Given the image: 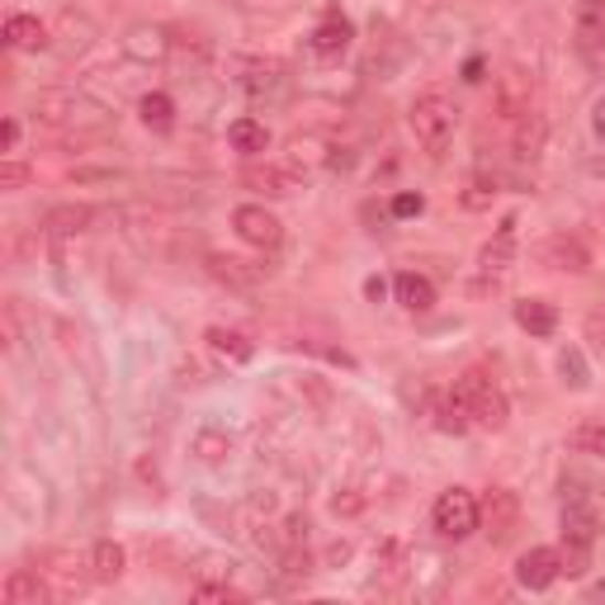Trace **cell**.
<instances>
[{
    "label": "cell",
    "mask_w": 605,
    "mask_h": 605,
    "mask_svg": "<svg viewBox=\"0 0 605 605\" xmlns=\"http://www.w3.org/2000/svg\"><path fill=\"white\" fill-rule=\"evenodd\" d=\"M33 124L62 132L66 142H99L114 132V114L81 91H43L33 99Z\"/></svg>",
    "instance_id": "6da1fadb"
},
{
    "label": "cell",
    "mask_w": 605,
    "mask_h": 605,
    "mask_svg": "<svg viewBox=\"0 0 605 605\" xmlns=\"http://www.w3.org/2000/svg\"><path fill=\"white\" fill-rule=\"evenodd\" d=\"M449 393L459 397V407L468 412V422L482 426V431H501V426L511 422V402H507V393H501L497 383L482 374V369H464V374L454 379Z\"/></svg>",
    "instance_id": "7a4b0ae2"
},
{
    "label": "cell",
    "mask_w": 605,
    "mask_h": 605,
    "mask_svg": "<svg viewBox=\"0 0 605 605\" xmlns=\"http://www.w3.org/2000/svg\"><path fill=\"white\" fill-rule=\"evenodd\" d=\"M407 124H412L416 142H422L431 157H445V147L454 142V128H459V114H454V105L445 95H422L407 109Z\"/></svg>",
    "instance_id": "3957f363"
},
{
    "label": "cell",
    "mask_w": 605,
    "mask_h": 605,
    "mask_svg": "<svg viewBox=\"0 0 605 605\" xmlns=\"http://www.w3.org/2000/svg\"><path fill=\"white\" fill-rule=\"evenodd\" d=\"M431 526L441 540H468L478 526H482V516H478V497L468 492V487H449V492L435 497V507H431Z\"/></svg>",
    "instance_id": "277c9868"
},
{
    "label": "cell",
    "mask_w": 605,
    "mask_h": 605,
    "mask_svg": "<svg viewBox=\"0 0 605 605\" xmlns=\"http://www.w3.org/2000/svg\"><path fill=\"white\" fill-rule=\"evenodd\" d=\"M232 232L256 251H275L284 242V223L265 204H237L232 209Z\"/></svg>",
    "instance_id": "5b68a950"
},
{
    "label": "cell",
    "mask_w": 605,
    "mask_h": 605,
    "mask_svg": "<svg viewBox=\"0 0 605 605\" xmlns=\"http://www.w3.org/2000/svg\"><path fill=\"white\" fill-rule=\"evenodd\" d=\"M492 105L501 119H526V114L534 109V76L526 72V66H507V72L497 76V86H492Z\"/></svg>",
    "instance_id": "8992f818"
},
{
    "label": "cell",
    "mask_w": 605,
    "mask_h": 605,
    "mask_svg": "<svg viewBox=\"0 0 605 605\" xmlns=\"http://www.w3.org/2000/svg\"><path fill=\"white\" fill-rule=\"evenodd\" d=\"M478 516H482V526L492 540H511V530L520 526V497L511 492V487H487V497L478 501Z\"/></svg>",
    "instance_id": "52a82bcc"
},
{
    "label": "cell",
    "mask_w": 605,
    "mask_h": 605,
    "mask_svg": "<svg viewBox=\"0 0 605 605\" xmlns=\"http://www.w3.org/2000/svg\"><path fill=\"white\" fill-rule=\"evenodd\" d=\"M563 577V559H559V549H530V553H520V563H516V582L526 586V592H549L553 582Z\"/></svg>",
    "instance_id": "ba28073f"
},
{
    "label": "cell",
    "mask_w": 605,
    "mask_h": 605,
    "mask_svg": "<svg viewBox=\"0 0 605 605\" xmlns=\"http://www.w3.org/2000/svg\"><path fill=\"white\" fill-rule=\"evenodd\" d=\"M516 217H501V227H497V237L482 246V256H478V265H482V279H501L511 270V261H516Z\"/></svg>",
    "instance_id": "9c48e42d"
},
{
    "label": "cell",
    "mask_w": 605,
    "mask_h": 605,
    "mask_svg": "<svg viewBox=\"0 0 605 605\" xmlns=\"http://www.w3.org/2000/svg\"><path fill=\"white\" fill-rule=\"evenodd\" d=\"M242 184H251V190H261V194H270V199H289L302 190V180L298 171H289V166H246L242 171Z\"/></svg>",
    "instance_id": "30bf717a"
},
{
    "label": "cell",
    "mask_w": 605,
    "mask_h": 605,
    "mask_svg": "<svg viewBox=\"0 0 605 605\" xmlns=\"http://www.w3.org/2000/svg\"><path fill=\"white\" fill-rule=\"evenodd\" d=\"M573 39L582 53H601L605 47V0H577L573 6Z\"/></svg>",
    "instance_id": "8fae6325"
},
{
    "label": "cell",
    "mask_w": 605,
    "mask_h": 605,
    "mask_svg": "<svg viewBox=\"0 0 605 605\" xmlns=\"http://www.w3.org/2000/svg\"><path fill=\"white\" fill-rule=\"evenodd\" d=\"M350 39H355V24H350L346 14H331V20H322V24L312 29L308 47H312V57H322V62H336V57H346Z\"/></svg>",
    "instance_id": "7c38bea8"
},
{
    "label": "cell",
    "mask_w": 605,
    "mask_h": 605,
    "mask_svg": "<svg viewBox=\"0 0 605 605\" xmlns=\"http://www.w3.org/2000/svg\"><path fill=\"white\" fill-rule=\"evenodd\" d=\"M57 592L47 586L43 573H33V567H14L6 577V605H47Z\"/></svg>",
    "instance_id": "4fadbf2b"
},
{
    "label": "cell",
    "mask_w": 605,
    "mask_h": 605,
    "mask_svg": "<svg viewBox=\"0 0 605 605\" xmlns=\"http://www.w3.org/2000/svg\"><path fill=\"white\" fill-rule=\"evenodd\" d=\"M6 47H14V53H43L47 24L39 20V14H10L6 20Z\"/></svg>",
    "instance_id": "5bb4252c"
},
{
    "label": "cell",
    "mask_w": 605,
    "mask_h": 605,
    "mask_svg": "<svg viewBox=\"0 0 605 605\" xmlns=\"http://www.w3.org/2000/svg\"><path fill=\"white\" fill-rule=\"evenodd\" d=\"M124 53L132 57V62H142V66H151V62H161L166 53H171V39H166V29H157V24H138L124 39Z\"/></svg>",
    "instance_id": "9a60e30c"
},
{
    "label": "cell",
    "mask_w": 605,
    "mask_h": 605,
    "mask_svg": "<svg viewBox=\"0 0 605 605\" xmlns=\"http://www.w3.org/2000/svg\"><path fill=\"white\" fill-rule=\"evenodd\" d=\"M91 217H95V209H86V204H57V209H47L43 232L53 242H66V237H81V232L91 227Z\"/></svg>",
    "instance_id": "2e32d148"
},
{
    "label": "cell",
    "mask_w": 605,
    "mask_h": 605,
    "mask_svg": "<svg viewBox=\"0 0 605 605\" xmlns=\"http://www.w3.org/2000/svg\"><path fill=\"white\" fill-rule=\"evenodd\" d=\"M544 261H549V270H563V275H586V270H592V256H586V246L577 237H549Z\"/></svg>",
    "instance_id": "e0dca14e"
},
{
    "label": "cell",
    "mask_w": 605,
    "mask_h": 605,
    "mask_svg": "<svg viewBox=\"0 0 605 605\" xmlns=\"http://www.w3.org/2000/svg\"><path fill=\"white\" fill-rule=\"evenodd\" d=\"M516 327L540 336V341H549V336L559 331V308L544 302V298H526V302H516Z\"/></svg>",
    "instance_id": "ac0fdd59"
},
{
    "label": "cell",
    "mask_w": 605,
    "mask_h": 605,
    "mask_svg": "<svg viewBox=\"0 0 605 605\" xmlns=\"http://www.w3.org/2000/svg\"><path fill=\"white\" fill-rule=\"evenodd\" d=\"M393 298L402 302L407 312H431L435 308V284L426 275H416V270H402L393 279Z\"/></svg>",
    "instance_id": "d6986e66"
},
{
    "label": "cell",
    "mask_w": 605,
    "mask_h": 605,
    "mask_svg": "<svg viewBox=\"0 0 605 605\" xmlns=\"http://www.w3.org/2000/svg\"><path fill=\"white\" fill-rule=\"evenodd\" d=\"M124 567H128V549H124V544L95 540V549H91V577H95V582H119Z\"/></svg>",
    "instance_id": "ffe728a7"
},
{
    "label": "cell",
    "mask_w": 605,
    "mask_h": 605,
    "mask_svg": "<svg viewBox=\"0 0 605 605\" xmlns=\"http://www.w3.org/2000/svg\"><path fill=\"white\" fill-rule=\"evenodd\" d=\"M596 530H601V520L596 511L586 507L582 497H573L563 507V540H577V544H596Z\"/></svg>",
    "instance_id": "44dd1931"
},
{
    "label": "cell",
    "mask_w": 605,
    "mask_h": 605,
    "mask_svg": "<svg viewBox=\"0 0 605 605\" xmlns=\"http://www.w3.org/2000/svg\"><path fill=\"white\" fill-rule=\"evenodd\" d=\"M242 72L246 76H237V86L251 95H279L284 91V66H275V62H242Z\"/></svg>",
    "instance_id": "7402d4cb"
},
{
    "label": "cell",
    "mask_w": 605,
    "mask_h": 605,
    "mask_svg": "<svg viewBox=\"0 0 605 605\" xmlns=\"http://www.w3.org/2000/svg\"><path fill=\"white\" fill-rule=\"evenodd\" d=\"M138 114H142V128H147V132H171V128H176V99L166 95V91L142 95Z\"/></svg>",
    "instance_id": "603a6c76"
},
{
    "label": "cell",
    "mask_w": 605,
    "mask_h": 605,
    "mask_svg": "<svg viewBox=\"0 0 605 605\" xmlns=\"http://www.w3.org/2000/svg\"><path fill=\"white\" fill-rule=\"evenodd\" d=\"M227 142L242 151V157H261L265 147H270V132H265L261 119H232L227 124Z\"/></svg>",
    "instance_id": "cb8c5ba5"
},
{
    "label": "cell",
    "mask_w": 605,
    "mask_h": 605,
    "mask_svg": "<svg viewBox=\"0 0 605 605\" xmlns=\"http://www.w3.org/2000/svg\"><path fill=\"white\" fill-rule=\"evenodd\" d=\"M190 449L199 454V464L217 468V464H227V454H232V435L217 431V426H204V431H194V445Z\"/></svg>",
    "instance_id": "d4e9b609"
},
{
    "label": "cell",
    "mask_w": 605,
    "mask_h": 605,
    "mask_svg": "<svg viewBox=\"0 0 605 605\" xmlns=\"http://www.w3.org/2000/svg\"><path fill=\"white\" fill-rule=\"evenodd\" d=\"M204 341L217 350V355H227L232 364H246L251 355H256V346H251L242 331H227V327H209V331H204Z\"/></svg>",
    "instance_id": "484cf974"
},
{
    "label": "cell",
    "mask_w": 605,
    "mask_h": 605,
    "mask_svg": "<svg viewBox=\"0 0 605 605\" xmlns=\"http://www.w3.org/2000/svg\"><path fill=\"white\" fill-rule=\"evenodd\" d=\"M540 147H544V119L530 109L526 119H516V157L534 161V157H540Z\"/></svg>",
    "instance_id": "4316f807"
},
{
    "label": "cell",
    "mask_w": 605,
    "mask_h": 605,
    "mask_svg": "<svg viewBox=\"0 0 605 605\" xmlns=\"http://www.w3.org/2000/svg\"><path fill=\"white\" fill-rule=\"evenodd\" d=\"M567 445L577 454H592V459H605V422H582L567 431Z\"/></svg>",
    "instance_id": "83f0119b"
},
{
    "label": "cell",
    "mask_w": 605,
    "mask_h": 605,
    "mask_svg": "<svg viewBox=\"0 0 605 605\" xmlns=\"http://www.w3.org/2000/svg\"><path fill=\"white\" fill-rule=\"evenodd\" d=\"M559 374H563V383L567 389H586V383H592V369H586V360H582V350L577 346H567L563 355H559Z\"/></svg>",
    "instance_id": "f1b7e54d"
},
{
    "label": "cell",
    "mask_w": 605,
    "mask_h": 605,
    "mask_svg": "<svg viewBox=\"0 0 605 605\" xmlns=\"http://www.w3.org/2000/svg\"><path fill=\"white\" fill-rule=\"evenodd\" d=\"M194 601H217V605H242L246 601V592H237V586H227V582H199L194 592H190Z\"/></svg>",
    "instance_id": "f546056e"
},
{
    "label": "cell",
    "mask_w": 605,
    "mask_h": 605,
    "mask_svg": "<svg viewBox=\"0 0 605 605\" xmlns=\"http://www.w3.org/2000/svg\"><path fill=\"white\" fill-rule=\"evenodd\" d=\"M559 559H563V577H582V573H586V563H592V544L563 540V549H559Z\"/></svg>",
    "instance_id": "4dcf8cb0"
},
{
    "label": "cell",
    "mask_w": 605,
    "mask_h": 605,
    "mask_svg": "<svg viewBox=\"0 0 605 605\" xmlns=\"http://www.w3.org/2000/svg\"><path fill=\"white\" fill-rule=\"evenodd\" d=\"M246 261H232V256H209V270L217 279H232V284H251V279H261V270H242Z\"/></svg>",
    "instance_id": "1f68e13d"
},
{
    "label": "cell",
    "mask_w": 605,
    "mask_h": 605,
    "mask_svg": "<svg viewBox=\"0 0 605 605\" xmlns=\"http://www.w3.org/2000/svg\"><path fill=\"white\" fill-rule=\"evenodd\" d=\"M33 180V171H29V166L24 161H0V190H24V184Z\"/></svg>",
    "instance_id": "d6a6232c"
},
{
    "label": "cell",
    "mask_w": 605,
    "mask_h": 605,
    "mask_svg": "<svg viewBox=\"0 0 605 605\" xmlns=\"http://www.w3.org/2000/svg\"><path fill=\"white\" fill-rule=\"evenodd\" d=\"M497 199V180L487 184V180H474L468 184V194H464V209H487Z\"/></svg>",
    "instance_id": "836d02e7"
},
{
    "label": "cell",
    "mask_w": 605,
    "mask_h": 605,
    "mask_svg": "<svg viewBox=\"0 0 605 605\" xmlns=\"http://www.w3.org/2000/svg\"><path fill=\"white\" fill-rule=\"evenodd\" d=\"M331 511H336V516H360V511H364V497L355 492V487H346L341 497H331Z\"/></svg>",
    "instance_id": "e575fe53"
},
{
    "label": "cell",
    "mask_w": 605,
    "mask_h": 605,
    "mask_svg": "<svg viewBox=\"0 0 605 605\" xmlns=\"http://www.w3.org/2000/svg\"><path fill=\"white\" fill-rule=\"evenodd\" d=\"M422 209H426L422 194H397V199H393V213H397V217H416Z\"/></svg>",
    "instance_id": "d590c367"
},
{
    "label": "cell",
    "mask_w": 605,
    "mask_h": 605,
    "mask_svg": "<svg viewBox=\"0 0 605 605\" xmlns=\"http://www.w3.org/2000/svg\"><path fill=\"white\" fill-rule=\"evenodd\" d=\"M0 147H6V151H14V147H20V124H14V119H6V124H0Z\"/></svg>",
    "instance_id": "8d00e7d4"
},
{
    "label": "cell",
    "mask_w": 605,
    "mask_h": 605,
    "mask_svg": "<svg viewBox=\"0 0 605 605\" xmlns=\"http://www.w3.org/2000/svg\"><path fill=\"white\" fill-rule=\"evenodd\" d=\"M586 336H592V341H596V350L605 355V322H601V317H592V322H586Z\"/></svg>",
    "instance_id": "74e56055"
},
{
    "label": "cell",
    "mask_w": 605,
    "mask_h": 605,
    "mask_svg": "<svg viewBox=\"0 0 605 605\" xmlns=\"http://www.w3.org/2000/svg\"><path fill=\"white\" fill-rule=\"evenodd\" d=\"M592 132L605 142V99H596V109H592Z\"/></svg>",
    "instance_id": "f35d334b"
},
{
    "label": "cell",
    "mask_w": 605,
    "mask_h": 605,
    "mask_svg": "<svg viewBox=\"0 0 605 605\" xmlns=\"http://www.w3.org/2000/svg\"><path fill=\"white\" fill-rule=\"evenodd\" d=\"M364 294H369V298H374V302H379L383 294H389V284H383V279H369V284H364Z\"/></svg>",
    "instance_id": "ab89813d"
},
{
    "label": "cell",
    "mask_w": 605,
    "mask_h": 605,
    "mask_svg": "<svg viewBox=\"0 0 605 605\" xmlns=\"http://www.w3.org/2000/svg\"><path fill=\"white\" fill-rule=\"evenodd\" d=\"M592 601H605V582H596V586H592Z\"/></svg>",
    "instance_id": "60d3db41"
}]
</instances>
